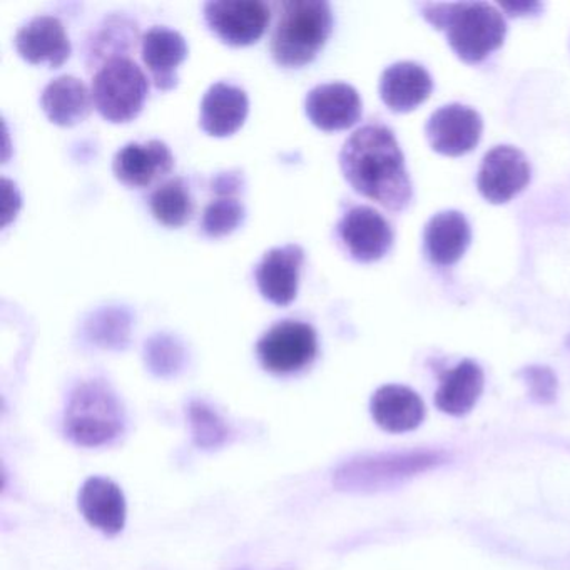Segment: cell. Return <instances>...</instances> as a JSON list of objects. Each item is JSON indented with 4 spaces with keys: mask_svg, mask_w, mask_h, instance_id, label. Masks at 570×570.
I'll list each match as a JSON object with an SVG mask.
<instances>
[{
    "mask_svg": "<svg viewBox=\"0 0 570 570\" xmlns=\"http://www.w3.org/2000/svg\"><path fill=\"white\" fill-rule=\"evenodd\" d=\"M209 29L229 46H249L265 35L269 8L262 0H213L205 4Z\"/></svg>",
    "mask_w": 570,
    "mask_h": 570,
    "instance_id": "8",
    "label": "cell"
},
{
    "mask_svg": "<svg viewBox=\"0 0 570 570\" xmlns=\"http://www.w3.org/2000/svg\"><path fill=\"white\" fill-rule=\"evenodd\" d=\"M92 95L81 79L61 76L46 86L41 106L55 125L69 126L85 121L91 112Z\"/></svg>",
    "mask_w": 570,
    "mask_h": 570,
    "instance_id": "23",
    "label": "cell"
},
{
    "mask_svg": "<svg viewBox=\"0 0 570 570\" xmlns=\"http://www.w3.org/2000/svg\"><path fill=\"white\" fill-rule=\"evenodd\" d=\"M483 383H485V379H483L482 368L472 360H463L440 376L435 405L449 415H465L479 402L483 392Z\"/></svg>",
    "mask_w": 570,
    "mask_h": 570,
    "instance_id": "22",
    "label": "cell"
},
{
    "mask_svg": "<svg viewBox=\"0 0 570 570\" xmlns=\"http://www.w3.org/2000/svg\"><path fill=\"white\" fill-rule=\"evenodd\" d=\"M91 95L102 118L111 122H128L145 106L148 79L131 59L112 56L92 79Z\"/></svg>",
    "mask_w": 570,
    "mask_h": 570,
    "instance_id": "6",
    "label": "cell"
},
{
    "mask_svg": "<svg viewBox=\"0 0 570 570\" xmlns=\"http://www.w3.org/2000/svg\"><path fill=\"white\" fill-rule=\"evenodd\" d=\"M141 52L142 61L151 71L156 88L161 91L176 88V69L188 56L185 38L178 31L156 26L142 36Z\"/></svg>",
    "mask_w": 570,
    "mask_h": 570,
    "instance_id": "18",
    "label": "cell"
},
{
    "mask_svg": "<svg viewBox=\"0 0 570 570\" xmlns=\"http://www.w3.org/2000/svg\"><path fill=\"white\" fill-rule=\"evenodd\" d=\"M530 183V165L520 149L497 146L483 156L476 186L480 195L493 205L515 198Z\"/></svg>",
    "mask_w": 570,
    "mask_h": 570,
    "instance_id": "9",
    "label": "cell"
},
{
    "mask_svg": "<svg viewBox=\"0 0 570 570\" xmlns=\"http://www.w3.org/2000/svg\"><path fill=\"white\" fill-rule=\"evenodd\" d=\"M248 109V96L243 89L216 82L203 98L199 125L209 136L226 138L242 128Z\"/></svg>",
    "mask_w": 570,
    "mask_h": 570,
    "instance_id": "17",
    "label": "cell"
},
{
    "mask_svg": "<svg viewBox=\"0 0 570 570\" xmlns=\"http://www.w3.org/2000/svg\"><path fill=\"white\" fill-rule=\"evenodd\" d=\"M16 49L31 65H48L59 68L71 56L68 32L58 18L38 16L19 29Z\"/></svg>",
    "mask_w": 570,
    "mask_h": 570,
    "instance_id": "15",
    "label": "cell"
},
{
    "mask_svg": "<svg viewBox=\"0 0 570 570\" xmlns=\"http://www.w3.org/2000/svg\"><path fill=\"white\" fill-rule=\"evenodd\" d=\"M432 89V78L416 62H396L385 69L380 79V96L396 112L412 111L430 98Z\"/></svg>",
    "mask_w": 570,
    "mask_h": 570,
    "instance_id": "20",
    "label": "cell"
},
{
    "mask_svg": "<svg viewBox=\"0 0 570 570\" xmlns=\"http://www.w3.org/2000/svg\"><path fill=\"white\" fill-rule=\"evenodd\" d=\"M423 242L433 265L452 266L465 255L472 229L462 213L442 212L426 223Z\"/></svg>",
    "mask_w": 570,
    "mask_h": 570,
    "instance_id": "21",
    "label": "cell"
},
{
    "mask_svg": "<svg viewBox=\"0 0 570 570\" xmlns=\"http://www.w3.org/2000/svg\"><path fill=\"white\" fill-rule=\"evenodd\" d=\"M483 121L475 109L462 105H449L430 116L426 139L433 151L443 156L466 155L482 138Z\"/></svg>",
    "mask_w": 570,
    "mask_h": 570,
    "instance_id": "10",
    "label": "cell"
},
{
    "mask_svg": "<svg viewBox=\"0 0 570 570\" xmlns=\"http://www.w3.org/2000/svg\"><path fill=\"white\" fill-rule=\"evenodd\" d=\"M306 115L323 131L352 128L362 116V99L353 86L330 82L313 88L306 96Z\"/></svg>",
    "mask_w": 570,
    "mask_h": 570,
    "instance_id": "12",
    "label": "cell"
},
{
    "mask_svg": "<svg viewBox=\"0 0 570 570\" xmlns=\"http://www.w3.org/2000/svg\"><path fill=\"white\" fill-rule=\"evenodd\" d=\"M126 415L111 386L92 380L71 393L66 406L65 432L81 446H101L125 432Z\"/></svg>",
    "mask_w": 570,
    "mask_h": 570,
    "instance_id": "4",
    "label": "cell"
},
{
    "mask_svg": "<svg viewBox=\"0 0 570 570\" xmlns=\"http://www.w3.org/2000/svg\"><path fill=\"white\" fill-rule=\"evenodd\" d=\"M2 186H4V212H2L4 213V222H2V225L6 226L18 215L16 209L21 206V198H19L18 189L9 179H2Z\"/></svg>",
    "mask_w": 570,
    "mask_h": 570,
    "instance_id": "29",
    "label": "cell"
},
{
    "mask_svg": "<svg viewBox=\"0 0 570 570\" xmlns=\"http://www.w3.org/2000/svg\"><path fill=\"white\" fill-rule=\"evenodd\" d=\"M85 519L106 535H116L126 525V499L118 483L106 476H91L79 492Z\"/></svg>",
    "mask_w": 570,
    "mask_h": 570,
    "instance_id": "16",
    "label": "cell"
},
{
    "mask_svg": "<svg viewBox=\"0 0 570 570\" xmlns=\"http://www.w3.org/2000/svg\"><path fill=\"white\" fill-rule=\"evenodd\" d=\"M175 158L168 145L158 139L139 145L129 142L116 153L112 171L116 178L131 188H146L156 179L165 178L171 173Z\"/></svg>",
    "mask_w": 570,
    "mask_h": 570,
    "instance_id": "14",
    "label": "cell"
},
{
    "mask_svg": "<svg viewBox=\"0 0 570 570\" xmlns=\"http://www.w3.org/2000/svg\"><path fill=\"white\" fill-rule=\"evenodd\" d=\"M332 28V9L323 0L282 2L272 39L273 58L288 68L308 65L328 41Z\"/></svg>",
    "mask_w": 570,
    "mask_h": 570,
    "instance_id": "3",
    "label": "cell"
},
{
    "mask_svg": "<svg viewBox=\"0 0 570 570\" xmlns=\"http://www.w3.org/2000/svg\"><path fill=\"white\" fill-rule=\"evenodd\" d=\"M420 9L433 28L446 31L450 48L466 65L482 62L505 41V19L487 2H426Z\"/></svg>",
    "mask_w": 570,
    "mask_h": 570,
    "instance_id": "2",
    "label": "cell"
},
{
    "mask_svg": "<svg viewBox=\"0 0 570 570\" xmlns=\"http://www.w3.org/2000/svg\"><path fill=\"white\" fill-rule=\"evenodd\" d=\"M440 462L442 455L432 452L363 455L338 466L333 483L342 492H379Z\"/></svg>",
    "mask_w": 570,
    "mask_h": 570,
    "instance_id": "5",
    "label": "cell"
},
{
    "mask_svg": "<svg viewBox=\"0 0 570 570\" xmlns=\"http://www.w3.org/2000/svg\"><path fill=\"white\" fill-rule=\"evenodd\" d=\"M188 416L193 440L198 449L216 450L225 445L229 436L228 425L208 403L199 400L189 403Z\"/></svg>",
    "mask_w": 570,
    "mask_h": 570,
    "instance_id": "25",
    "label": "cell"
},
{
    "mask_svg": "<svg viewBox=\"0 0 570 570\" xmlns=\"http://www.w3.org/2000/svg\"><path fill=\"white\" fill-rule=\"evenodd\" d=\"M151 212L163 225L179 228L193 215V199L181 178L169 179L151 196Z\"/></svg>",
    "mask_w": 570,
    "mask_h": 570,
    "instance_id": "24",
    "label": "cell"
},
{
    "mask_svg": "<svg viewBox=\"0 0 570 570\" xmlns=\"http://www.w3.org/2000/svg\"><path fill=\"white\" fill-rule=\"evenodd\" d=\"M370 412L380 429L392 433L415 430L425 419L422 399L409 386L385 385L373 393Z\"/></svg>",
    "mask_w": 570,
    "mask_h": 570,
    "instance_id": "19",
    "label": "cell"
},
{
    "mask_svg": "<svg viewBox=\"0 0 570 570\" xmlns=\"http://www.w3.org/2000/svg\"><path fill=\"white\" fill-rule=\"evenodd\" d=\"M340 166L356 193L390 212H402L412 202L405 156L385 126H365L353 132L340 153Z\"/></svg>",
    "mask_w": 570,
    "mask_h": 570,
    "instance_id": "1",
    "label": "cell"
},
{
    "mask_svg": "<svg viewBox=\"0 0 570 570\" xmlns=\"http://www.w3.org/2000/svg\"><path fill=\"white\" fill-rule=\"evenodd\" d=\"M503 11L510 12V16L537 14L542 9L539 2H520V4H502Z\"/></svg>",
    "mask_w": 570,
    "mask_h": 570,
    "instance_id": "30",
    "label": "cell"
},
{
    "mask_svg": "<svg viewBox=\"0 0 570 570\" xmlns=\"http://www.w3.org/2000/svg\"><path fill=\"white\" fill-rule=\"evenodd\" d=\"M338 233L356 262H379L393 245L392 226L368 206L350 209L340 222Z\"/></svg>",
    "mask_w": 570,
    "mask_h": 570,
    "instance_id": "11",
    "label": "cell"
},
{
    "mask_svg": "<svg viewBox=\"0 0 570 570\" xmlns=\"http://www.w3.org/2000/svg\"><path fill=\"white\" fill-rule=\"evenodd\" d=\"M243 218H245V208L242 203L232 198H223L213 202L205 209L202 226L206 235L219 238V236L235 232L242 225Z\"/></svg>",
    "mask_w": 570,
    "mask_h": 570,
    "instance_id": "26",
    "label": "cell"
},
{
    "mask_svg": "<svg viewBox=\"0 0 570 570\" xmlns=\"http://www.w3.org/2000/svg\"><path fill=\"white\" fill-rule=\"evenodd\" d=\"M146 363L158 376H173L181 370L185 353L175 340L156 336L146 345Z\"/></svg>",
    "mask_w": 570,
    "mask_h": 570,
    "instance_id": "27",
    "label": "cell"
},
{
    "mask_svg": "<svg viewBox=\"0 0 570 570\" xmlns=\"http://www.w3.org/2000/svg\"><path fill=\"white\" fill-rule=\"evenodd\" d=\"M527 373H529L527 382L532 389L533 396H539L540 402L552 400L553 389H556V379H553L552 372L547 368H529Z\"/></svg>",
    "mask_w": 570,
    "mask_h": 570,
    "instance_id": "28",
    "label": "cell"
},
{
    "mask_svg": "<svg viewBox=\"0 0 570 570\" xmlns=\"http://www.w3.org/2000/svg\"><path fill=\"white\" fill-rule=\"evenodd\" d=\"M263 368L276 375H288L308 366L318 353L316 332L308 323H276L256 345Z\"/></svg>",
    "mask_w": 570,
    "mask_h": 570,
    "instance_id": "7",
    "label": "cell"
},
{
    "mask_svg": "<svg viewBox=\"0 0 570 570\" xmlns=\"http://www.w3.org/2000/svg\"><path fill=\"white\" fill-rule=\"evenodd\" d=\"M303 259L305 252L298 245L273 248L263 256L255 276L259 292L268 302L286 306L296 298Z\"/></svg>",
    "mask_w": 570,
    "mask_h": 570,
    "instance_id": "13",
    "label": "cell"
}]
</instances>
